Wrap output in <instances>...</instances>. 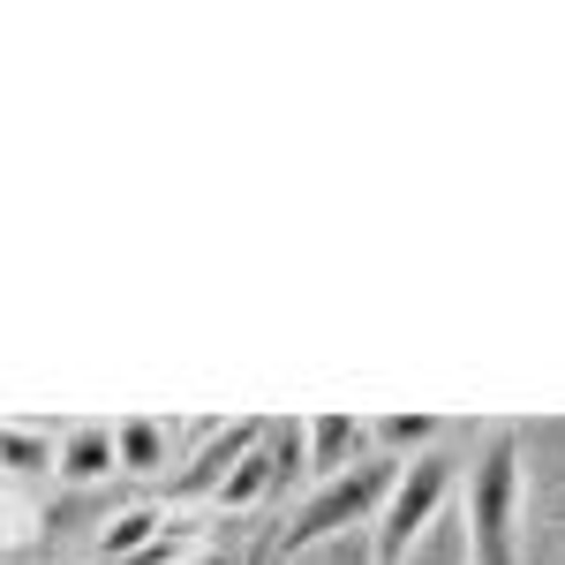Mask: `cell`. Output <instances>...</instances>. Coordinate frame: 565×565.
<instances>
[{
  "label": "cell",
  "instance_id": "30bf717a",
  "mask_svg": "<svg viewBox=\"0 0 565 565\" xmlns=\"http://www.w3.org/2000/svg\"><path fill=\"white\" fill-rule=\"evenodd\" d=\"M370 430H377V452L385 460H423V452H437L452 437V423H437V415H377Z\"/></svg>",
  "mask_w": 565,
  "mask_h": 565
},
{
  "label": "cell",
  "instance_id": "5b68a950",
  "mask_svg": "<svg viewBox=\"0 0 565 565\" xmlns=\"http://www.w3.org/2000/svg\"><path fill=\"white\" fill-rule=\"evenodd\" d=\"M257 437H264V423H234V430H212L204 437V452L189 460V476L174 482V498H218L226 490V476L257 452Z\"/></svg>",
  "mask_w": 565,
  "mask_h": 565
},
{
  "label": "cell",
  "instance_id": "ba28073f",
  "mask_svg": "<svg viewBox=\"0 0 565 565\" xmlns=\"http://www.w3.org/2000/svg\"><path fill=\"white\" fill-rule=\"evenodd\" d=\"M167 527H174V521H167L159 505H129V513H114V521L98 527V565H136Z\"/></svg>",
  "mask_w": 565,
  "mask_h": 565
},
{
  "label": "cell",
  "instance_id": "7c38bea8",
  "mask_svg": "<svg viewBox=\"0 0 565 565\" xmlns=\"http://www.w3.org/2000/svg\"><path fill=\"white\" fill-rule=\"evenodd\" d=\"M279 565H377V543L370 535H332V543H309V551H295Z\"/></svg>",
  "mask_w": 565,
  "mask_h": 565
},
{
  "label": "cell",
  "instance_id": "6da1fadb",
  "mask_svg": "<svg viewBox=\"0 0 565 565\" xmlns=\"http://www.w3.org/2000/svg\"><path fill=\"white\" fill-rule=\"evenodd\" d=\"M460 521H468V551L476 565H521L527 543V437L521 430H482L468 452V482H460Z\"/></svg>",
  "mask_w": 565,
  "mask_h": 565
},
{
  "label": "cell",
  "instance_id": "7a4b0ae2",
  "mask_svg": "<svg viewBox=\"0 0 565 565\" xmlns=\"http://www.w3.org/2000/svg\"><path fill=\"white\" fill-rule=\"evenodd\" d=\"M399 468L407 460H362V468H348L340 482H317L302 498V513H295V527L279 535V558H295V551H309V543H332V535H370L377 527V513H385L392 482H399Z\"/></svg>",
  "mask_w": 565,
  "mask_h": 565
},
{
  "label": "cell",
  "instance_id": "9c48e42d",
  "mask_svg": "<svg viewBox=\"0 0 565 565\" xmlns=\"http://www.w3.org/2000/svg\"><path fill=\"white\" fill-rule=\"evenodd\" d=\"M114 437H121V476H167L174 468V430L167 423L129 415V423H114Z\"/></svg>",
  "mask_w": 565,
  "mask_h": 565
},
{
  "label": "cell",
  "instance_id": "277c9868",
  "mask_svg": "<svg viewBox=\"0 0 565 565\" xmlns=\"http://www.w3.org/2000/svg\"><path fill=\"white\" fill-rule=\"evenodd\" d=\"M302 437H309V482H340L348 468L377 460V430L362 415H309Z\"/></svg>",
  "mask_w": 565,
  "mask_h": 565
},
{
  "label": "cell",
  "instance_id": "8fae6325",
  "mask_svg": "<svg viewBox=\"0 0 565 565\" xmlns=\"http://www.w3.org/2000/svg\"><path fill=\"white\" fill-rule=\"evenodd\" d=\"M399 565H476V551H468V521H460V505H452V513H445V521H437V527H430V535H423V543H415V551H407Z\"/></svg>",
  "mask_w": 565,
  "mask_h": 565
},
{
  "label": "cell",
  "instance_id": "4fadbf2b",
  "mask_svg": "<svg viewBox=\"0 0 565 565\" xmlns=\"http://www.w3.org/2000/svg\"><path fill=\"white\" fill-rule=\"evenodd\" d=\"M181 565H234V551H218V543H204V551H189Z\"/></svg>",
  "mask_w": 565,
  "mask_h": 565
},
{
  "label": "cell",
  "instance_id": "8992f818",
  "mask_svg": "<svg viewBox=\"0 0 565 565\" xmlns=\"http://www.w3.org/2000/svg\"><path fill=\"white\" fill-rule=\"evenodd\" d=\"M106 476H121V437H114V423H68L61 430V482L68 490H98Z\"/></svg>",
  "mask_w": 565,
  "mask_h": 565
},
{
  "label": "cell",
  "instance_id": "3957f363",
  "mask_svg": "<svg viewBox=\"0 0 565 565\" xmlns=\"http://www.w3.org/2000/svg\"><path fill=\"white\" fill-rule=\"evenodd\" d=\"M460 460L437 445V452H423V460H407L399 468V482H392L385 513H377V527H370V543H377V565H399L423 535H430L452 505H460Z\"/></svg>",
  "mask_w": 565,
  "mask_h": 565
},
{
  "label": "cell",
  "instance_id": "52a82bcc",
  "mask_svg": "<svg viewBox=\"0 0 565 565\" xmlns=\"http://www.w3.org/2000/svg\"><path fill=\"white\" fill-rule=\"evenodd\" d=\"M0 460H8V498H23V490H39V482H61V430H39V423H8V445H0Z\"/></svg>",
  "mask_w": 565,
  "mask_h": 565
}]
</instances>
